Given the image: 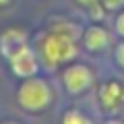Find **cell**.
I'll list each match as a JSON object with an SVG mask.
<instances>
[{
    "mask_svg": "<svg viewBox=\"0 0 124 124\" xmlns=\"http://www.w3.org/2000/svg\"><path fill=\"white\" fill-rule=\"evenodd\" d=\"M19 99H21V106L27 110H39L50 101V89L44 81H29L21 87Z\"/></svg>",
    "mask_w": 124,
    "mask_h": 124,
    "instance_id": "7a4b0ae2",
    "label": "cell"
},
{
    "mask_svg": "<svg viewBox=\"0 0 124 124\" xmlns=\"http://www.w3.org/2000/svg\"><path fill=\"white\" fill-rule=\"evenodd\" d=\"M64 124H91V122H89L85 116L77 114V112H68L66 118H64Z\"/></svg>",
    "mask_w": 124,
    "mask_h": 124,
    "instance_id": "52a82bcc",
    "label": "cell"
},
{
    "mask_svg": "<svg viewBox=\"0 0 124 124\" xmlns=\"http://www.w3.org/2000/svg\"><path fill=\"white\" fill-rule=\"evenodd\" d=\"M10 64H13L15 72L21 77H29L37 70V62H35V56L29 52V48L21 46L19 50H15L10 54Z\"/></svg>",
    "mask_w": 124,
    "mask_h": 124,
    "instance_id": "3957f363",
    "label": "cell"
},
{
    "mask_svg": "<svg viewBox=\"0 0 124 124\" xmlns=\"http://www.w3.org/2000/svg\"><path fill=\"white\" fill-rule=\"evenodd\" d=\"M4 2H6V0H0V4H4Z\"/></svg>",
    "mask_w": 124,
    "mask_h": 124,
    "instance_id": "8fae6325",
    "label": "cell"
},
{
    "mask_svg": "<svg viewBox=\"0 0 124 124\" xmlns=\"http://www.w3.org/2000/svg\"><path fill=\"white\" fill-rule=\"evenodd\" d=\"M118 31H120V33L124 35V15H122L120 19H118Z\"/></svg>",
    "mask_w": 124,
    "mask_h": 124,
    "instance_id": "9c48e42d",
    "label": "cell"
},
{
    "mask_svg": "<svg viewBox=\"0 0 124 124\" xmlns=\"http://www.w3.org/2000/svg\"><path fill=\"white\" fill-rule=\"evenodd\" d=\"M8 124H10V122H8Z\"/></svg>",
    "mask_w": 124,
    "mask_h": 124,
    "instance_id": "5bb4252c",
    "label": "cell"
},
{
    "mask_svg": "<svg viewBox=\"0 0 124 124\" xmlns=\"http://www.w3.org/2000/svg\"><path fill=\"white\" fill-rule=\"evenodd\" d=\"M108 41V35H106V31L103 29H89L87 31V37H85V44H87L89 50H101L103 46H106Z\"/></svg>",
    "mask_w": 124,
    "mask_h": 124,
    "instance_id": "5b68a950",
    "label": "cell"
},
{
    "mask_svg": "<svg viewBox=\"0 0 124 124\" xmlns=\"http://www.w3.org/2000/svg\"><path fill=\"white\" fill-rule=\"evenodd\" d=\"M118 60L124 64V46H120V50H118Z\"/></svg>",
    "mask_w": 124,
    "mask_h": 124,
    "instance_id": "30bf717a",
    "label": "cell"
},
{
    "mask_svg": "<svg viewBox=\"0 0 124 124\" xmlns=\"http://www.w3.org/2000/svg\"><path fill=\"white\" fill-rule=\"evenodd\" d=\"M64 83L70 91H83L89 83H91V72L85 66H72L64 72Z\"/></svg>",
    "mask_w": 124,
    "mask_h": 124,
    "instance_id": "277c9868",
    "label": "cell"
},
{
    "mask_svg": "<svg viewBox=\"0 0 124 124\" xmlns=\"http://www.w3.org/2000/svg\"><path fill=\"white\" fill-rule=\"evenodd\" d=\"M124 0H106V6L108 8H114V6H118V4H122Z\"/></svg>",
    "mask_w": 124,
    "mask_h": 124,
    "instance_id": "ba28073f",
    "label": "cell"
},
{
    "mask_svg": "<svg viewBox=\"0 0 124 124\" xmlns=\"http://www.w3.org/2000/svg\"><path fill=\"white\" fill-rule=\"evenodd\" d=\"M110 124H120V122H110Z\"/></svg>",
    "mask_w": 124,
    "mask_h": 124,
    "instance_id": "4fadbf2b",
    "label": "cell"
},
{
    "mask_svg": "<svg viewBox=\"0 0 124 124\" xmlns=\"http://www.w3.org/2000/svg\"><path fill=\"white\" fill-rule=\"evenodd\" d=\"M75 56V44L66 33H52L44 41V58L50 64H56L60 60H68Z\"/></svg>",
    "mask_w": 124,
    "mask_h": 124,
    "instance_id": "6da1fadb",
    "label": "cell"
},
{
    "mask_svg": "<svg viewBox=\"0 0 124 124\" xmlns=\"http://www.w3.org/2000/svg\"><path fill=\"white\" fill-rule=\"evenodd\" d=\"M81 2H91V0H81Z\"/></svg>",
    "mask_w": 124,
    "mask_h": 124,
    "instance_id": "7c38bea8",
    "label": "cell"
},
{
    "mask_svg": "<svg viewBox=\"0 0 124 124\" xmlns=\"http://www.w3.org/2000/svg\"><path fill=\"white\" fill-rule=\"evenodd\" d=\"M101 99L106 106H116V103L122 99V87L118 83H108L101 89Z\"/></svg>",
    "mask_w": 124,
    "mask_h": 124,
    "instance_id": "8992f818",
    "label": "cell"
}]
</instances>
